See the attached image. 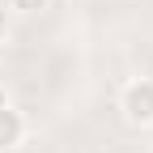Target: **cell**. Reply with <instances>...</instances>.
I'll return each instance as SVG.
<instances>
[{"mask_svg": "<svg viewBox=\"0 0 153 153\" xmlns=\"http://www.w3.org/2000/svg\"><path fill=\"white\" fill-rule=\"evenodd\" d=\"M119 115L128 128H153V76H132L119 85Z\"/></svg>", "mask_w": 153, "mask_h": 153, "instance_id": "6da1fadb", "label": "cell"}, {"mask_svg": "<svg viewBox=\"0 0 153 153\" xmlns=\"http://www.w3.org/2000/svg\"><path fill=\"white\" fill-rule=\"evenodd\" d=\"M26 132H30V119L13 102H0V153H13L26 140Z\"/></svg>", "mask_w": 153, "mask_h": 153, "instance_id": "7a4b0ae2", "label": "cell"}, {"mask_svg": "<svg viewBox=\"0 0 153 153\" xmlns=\"http://www.w3.org/2000/svg\"><path fill=\"white\" fill-rule=\"evenodd\" d=\"M4 9H9V17H38L51 9V0H4Z\"/></svg>", "mask_w": 153, "mask_h": 153, "instance_id": "3957f363", "label": "cell"}, {"mask_svg": "<svg viewBox=\"0 0 153 153\" xmlns=\"http://www.w3.org/2000/svg\"><path fill=\"white\" fill-rule=\"evenodd\" d=\"M9 34H13V22H9V9L0 4V47L9 43Z\"/></svg>", "mask_w": 153, "mask_h": 153, "instance_id": "277c9868", "label": "cell"}, {"mask_svg": "<svg viewBox=\"0 0 153 153\" xmlns=\"http://www.w3.org/2000/svg\"><path fill=\"white\" fill-rule=\"evenodd\" d=\"M0 102H9V89H4V81H0Z\"/></svg>", "mask_w": 153, "mask_h": 153, "instance_id": "5b68a950", "label": "cell"}]
</instances>
